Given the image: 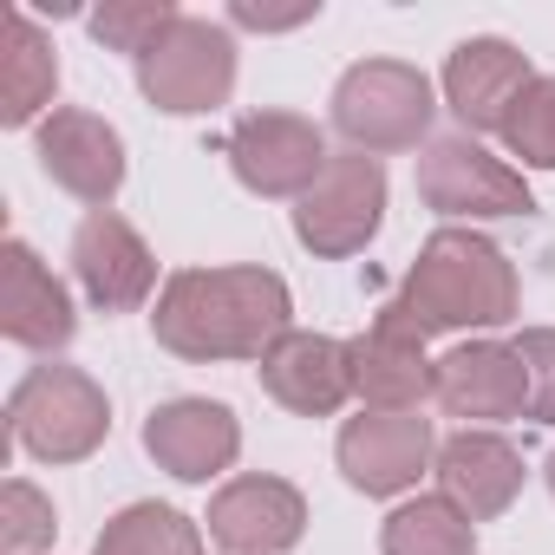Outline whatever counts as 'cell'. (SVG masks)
Wrapping results in <instances>:
<instances>
[{
  "mask_svg": "<svg viewBox=\"0 0 555 555\" xmlns=\"http://www.w3.org/2000/svg\"><path fill=\"white\" fill-rule=\"evenodd\" d=\"M288 282L268 268H183L157 295V340L177 360H268L288 327Z\"/></svg>",
  "mask_w": 555,
  "mask_h": 555,
  "instance_id": "1",
  "label": "cell"
},
{
  "mask_svg": "<svg viewBox=\"0 0 555 555\" xmlns=\"http://www.w3.org/2000/svg\"><path fill=\"white\" fill-rule=\"evenodd\" d=\"M379 321L412 340L457 334V327H503V321H516V268L503 261L496 242H483L470 229H438L418 248L405 288L386 301Z\"/></svg>",
  "mask_w": 555,
  "mask_h": 555,
  "instance_id": "2",
  "label": "cell"
},
{
  "mask_svg": "<svg viewBox=\"0 0 555 555\" xmlns=\"http://www.w3.org/2000/svg\"><path fill=\"white\" fill-rule=\"evenodd\" d=\"M8 418H14V438L47 457V464H79L99 451L105 425H112V405L105 392L79 373V366H34L14 399H8Z\"/></svg>",
  "mask_w": 555,
  "mask_h": 555,
  "instance_id": "3",
  "label": "cell"
},
{
  "mask_svg": "<svg viewBox=\"0 0 555 555\" xmlns=\"http://www.w3.org/2000/svg\"><path fill=\"white\" fill-rule=\"evenodd\" d=\"M431 79L399 60H366L334 86V125L353 151H412L431 131Z\"/></svg>",
  "mask_w": 555,
  "mask_h": 555,
  "instance_id": "4",
  "label": "cell"
},
{
  "mask_svg": "<svg viewBox=\"0 0 555 555\" xmlns=\"http://www.w3.org/2000/svg\"><path fill=\"white\" fill-rule=\"evenodd\" d=\"M138 86L157 112H216L235 92V40L216 21L177 14V27L138 60Z\"/></svg>",
  "mask_w": 555,
  "mask_h": 555,
  "instance_id": "5",
  "label": "cell"
},
{
  "mask_svg": "<svg viewBox=\"0 0 555 555\" xmlns=\"http://www.w3.org/2000/svg\"><path fill=\"white\" fill-rule=\"evenodd\" d=\"M229 164L255 196H308L327 177V138L314 118L295 112H255L229 131Z\"/></svg>",
  "mask_w": 555,
  "mask_h": 555,
  "instance_id": "6",
  "label": "cell"
},
{
  "mask_svg": "<svg viewBox=\"0 0 555 555\" xmlns=\"http://www.w3.org/2000/svg\"><path fill=\"white\" fill-rule=\"evenodd\" d=\"M379 216H386V170H379V157L340 151L327 164V177L301 196L295 229H301V242L314 255H353V248L373 242Z\"/></svg>",
  "mask_w": 555,
  "mask_h": 555,
  "instance_id": "7",
  "label": "cell"
},
{
  "mask_svg": "<svg viewBox=\"0 0 555 555\" xmlns=\"http://www.w3.org/2000/svg\"><path fill=\"white\" fill-rule=\"evenodd\" d=\"M418 196L438 216H522L529 209L522 177L503 157H490L483 144H470V138L425 144V157H418Z\"/></svg>",
  "mask_w": 555,
  "mask_h": 555,
  "instance_id": "8",
  "label": "cell"
},
{
  "mask_svg": "<svg viewBox=\"0 0 555 555\" xmlns=\"http://www.w3.org/2000/svg\"><path fill=\"white\" fill-rule=\"evenodd\" d=\"M73 274H79V288L92 295V308L131 314V308H144V295H151V282H157V261H151L144 235H138L125 216L92 209V216L79 222V235H73Z\"/></svg>",
  "mask_w": 555,
  "mask_h": 555,
  "instance_id": "9",
  "label": "cell"
},
{
  "mask_svg": "<svg viewBox=\"0 0 555 555\" xmlns=\"http://www.w3.org/2000/svg\"><path fill=\"white\" fill-rule=\"evenodd\" d=\"M301 522H308V503L282 477H235L209 503V535L229 555H282L301 542Z\"/></svg>",
  "mask_w": 555,
  "mask_h": 555,
  "instance_id": "10",
  "label": "cell"
},
{
  "mask_svg": "<svg viewBox=\"0 0 555 555\" xmlns=\"http://www.w3.org/2000/svg\"><path fill=\"white\" fill-rule=\"evenodd\" d=\"M144 451H151L170 477H183V483H209L216 470L235 464L242 431H235V412L216 405V399H170V405L151 412V425H144Z\"/></svg>",
  "mask_w": 555,
  "mask_h": 555,
  "instance_id": "11",
  "label": "cell"
},
{
  "mask_svg": "<svg viewBox=\"0 0 555 555\" xmlns=\"http://www.w3.org/2000/svg\"><path fill=\"white\" fill-rule=\"evenodd\" d=\"M431 464V418L412 412H366L340 431V470L353 490L366 496H392L405 483H418V470Z\"/></svg>",
  "mask_w": 555,
  "mask_h": 555,
  "instance_id": "12",
  "label": "cell"
},
{
  "mask_svg": "<svg viewBox=\"0 0 555 555\" xmlns=\"http://www.w3.org/2000/svg\"><path fill=\"white\" fill-rule=\"evenodd\" d=\"M261 386L274 405H288L301 418H327L353 392V353L327 334H282L261 360Z\"/></svg>",
  "mask_w": 555,
  "mask_h": 555,
  "instance_id": "13",
  "label": "cell"
},
{
  "mask_svg": "<svg viewBox=\"0 0 555 555\" xmlns=\"http://www.w3.org/2000/svg\"><path fill=\"white\" fill-rule=\"evenodd\" d=\"M40 164H47V177L60 190H73L92 209H105L118 196V183H125V144L92 112H53L40 125Z\"/></svg>",
  "mask_w": 555,
  "mask_h": 555,
  "instance_id": "14",
  "label": "cell"
},
{
  "mask_svg": "<svg viewBox=\"0 0 555 555\" xmlns=\"http://www.w3.org/2000/svg\"><path fill=\"white\" fill-rule=\"evenodd\" d=\"M431 399L451 418H529V373L516 360V347H451L438 360Z\"/></svg>",
  "mask_w": 555,
  "mask_h": 555,
  "instance_id": "15",
  "label": "cell"
},
{
  "mask_svg": "<svg viewBox=\"0 0 555 555\" xmlns=\"http://www.w3.org/2000/svg\"><path fill=\"white\" fill-rule=\"evenodd\" d=\"M73 301L53 282V268L27 248L8 242L0 248V334L21 340V347H66L73 340Z\"/></svg>",
  "mask_w": 555,
  "mask_h": 555,
  "instance_id": "16",
  "label": "cell"
},
{
  "mask_svg": "<svg viewBox=\"0 0 555 555\" xmlns=\"http://www.w3.org/2000/svg\"><path fill=\"white\" fill-rule=\"evenodd\" d=\"M529 79H535L529 60L509 40H464L444 66V99L470 131H503V118H509V105L522 99Z\"/></svg>",
  "mask_w": 555,
  "mask_h": 555,
  "instance_id": "17",
  "label": "cell"
},
{
  "mask_svg": "<svg viewBox=\"0 0 555 555\" xmlns=\"http://www.w3.org/2000/svg\"><path fill=\"white\" fill-rule=\"evenodd\" d=\"M438 483L444 496L470 516V522H490L516 503L522 490V457L496 438V431H457L438 444Z\"/></svg>",
  "mask_w": 555,
  "mask_h": 555,
  "instance_id": "18",
  "label": "cell"
},
{
  "mask_svg": "<svg viewBox=\"0 0 555 555\" xmlns=\"http://www.w3.org/2000/svg\"><path fill=\"white\" fill-rule=\"evenodd\" d=\"M347 353H353V392L373 412H412L438 379V366L425 360V340H412V334H399L386 321L373 334L347 340Z\"/></svg>",
  "mask_w": 555,
  "mask_h": 555,
  "instance_id": "19",
  "label": "cell"
},
{
  "mask_svg": "<svg viewBox=\"0 0 555 555\" xmlns=\"http://www.w3.org/2000/svg\"><path fill=\"white\" fill-rule=\"evenodd\" d=\"M53 86H60V60H53L47 34L21 8H8V21H0V118L34 125L40 105L53 99Z\"/></svg>",
  "mask_w": 555,
  "mask_h": 555,
  "instance_id": "20",
  "label": "cell"
},
{
  "mask_svg": "<svg viewBox=\"0 0 555 555\" xmlns=\"http://www.w3.org/2000/svg\"><path fill=\"white\" fill-rule=\"evenodd\" d=\"M379 548L386 555H470V516L451 496H418L386 516Z\"/></svg>",
  "mask_w": 555,
  "mask_h": 555,
  "instance_id": "21",
  "label": "cell"
},
{
  "mask_svg": "<svg viewBox=\"0 0 555 555\" xmlns=\"http://www.w3.org/2000/svg\"><path fill=\"white\" fill-rule=\"evenodd\" d=\"M92 555H203V535L190 516H177L164 503H131L125 516L105 522Z\"/></svg>",
  "mask_w": 555,
  "mask_h": 555,
  "instance_id": "22",
  "label": "cell"
},
{
  "mask_svg": "<svg viewBox=\"0 0 555 555\" xmlns=\"http://www.w3.org/2000/svg\"><path fill=\"white\" fill-rule=\"evenodd\" d=\"M503 144L535 164V170H555V79H529L522 99L509 105L503 118Z\"/></svg>",
  "mask_w": 555,
  "mask_h": 555,
  "instance_id": "23",
  "label": "cell"
},
{
  "mask_svg": "<svg viewBox=\"0 0 555 555\" xmlns=\"http://www.w3.org/2000/svg\"><path fill=\"white\" fill-rule=\"evenodd\" d=\"M170 27H177V8H170V0H112V8L92 14V34H99L105 47L131 53V60H144Z\"/></svg>",
  "mask_w": 555,
  "mask_h": 555,
  "instance_id": "24",
  "label": "cell"
},
{
  "mask_svg": "<svg viewBox=\"0 0 555 555\" xmlns=\"http://www.w3.org/2000/svg\"><path fill=\"white\" fill-rule=\"evenodd\" d=\"M53 542V503L34 490V483H8V496H0V548L8 555H34Z\"/></svg>",
  "mask_w": 555,
  "mask_h": 555,
  "instance_id": "25",
  "label": "cell"
},
{
  "mask_svg": "<svg viewBox=\"0 0 555 555\" xmlns=\"http://www.w3.org/2000/svg\"><path fill=\"white\" fill-rule=\"evenodd\" d=\"M516 360L529 373V418H555V327H522L516 334Z\"/></svg>",
  "mask_w": 555,
  "mask_h": 555,
  "instance_id": "26",
  "label": "cell"
},
{
  "mask_svg": "<svg viewBox=\"0 0 555 555\" xmlns=\"http://www.w3.org/2000/svg\"><path fill=\"white\" fill-rule=\"evenodd\" d=\"M229 21H235V27H261V34H282V27H301V21H314V8H301V14H268V8H229Z\"/></svg>",
  "mask_w": 555,
  "mask_h": 555,
  "instance_id": "27",
  "label": "cell"
},
{
  "mask_svg": "<svg viewBox=\"0 0 555 555\" xmlns=\"http://www.w3.org/2000/svg\"><path fill=\"white\" fill-rule=\"evenodd\" d=\"M548 490H555V451H548Z\"/></svg>",
  "mask_w": 555,
  "mask_h": 555,
  "instance_id": "28",
  "label": "cell"
}]
</instances>
